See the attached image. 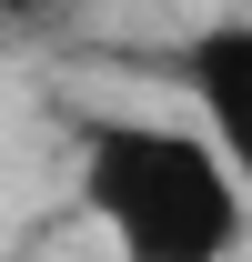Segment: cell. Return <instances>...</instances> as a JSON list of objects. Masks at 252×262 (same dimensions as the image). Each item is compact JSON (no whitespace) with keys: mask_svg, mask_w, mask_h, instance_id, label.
Here are the masks:
<instances>
[{"mask_svg":"<svg viewBox=\"0 0 252 262\" xmlns=\"http://www.w3.org/2000/svg\"><path fill=\"white\" fill-rule=\"evenodd\" d=\"M81 202L131 262H222L242 242V182L212 141L161 121H91L81 131Z\"/></svg>","mask_w":252,"mask_h":262,"instance_id":"1","label":"cell"},{"mask_svg":"<svg viewBox=\"0 0 252 262\" xmlns=\"http://www.w3.org/2000/svg\"><path fill=\"white\" fill-rule=\"evenodd\" d=\"M182 81H192V101H202V121H212L222 171L252 192V20L192 31V40H182Z\"/></svg>","mask_w":252,"mask_h":262,"instance_id":"2","label":"cell"},{"mask_svg":"<svg viewBox=\"0 0 252 262\" xmlns=\"http://www.w3.org/2000/svg\"><path fill=\"white\" fill-rule=\"evenodd\" d=\"M71 20V0H0V40H51Z\"/></svg>","mask_w":252,"mask_h":262,"instance_id":"3","label":"cell"}]
</instances>
